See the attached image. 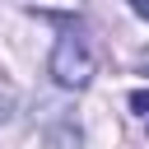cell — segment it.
<instances>
[{"mask_svg":"<svg viewBox=\"0 0 149 149\" xmlns=\"http://www.w3.org/2000/svg\"><path fill=\"white\" fill-rule=\"evenodd\" d=\"M140 70H144V74H149V51H144V56H140Z\"/></svg>","mask_w":149,"mask_h":149,"instance_id":"4","label":"cell"},{"mask_svg":"<svg viewBox=\"0 0 149 149\" xmlns=\"http://www.w3.org/2000/svg\"><path fill=\"white\" fill-rule=\"evenodd\" d=\"M51 74H56V84H65V88H84V84L93 79V51H88V42H84L79 33H61V37H56Z\"/></svg>","mask_w":149,"mask_h":149,"instance_id":"1","label":"cell"},{"mask_svg":"<svg viewBox=\"0 0 149 149\" xmlns=\"http://www.w3.org/2000/svg\"><path fill=\"white\" fill-rule=\"evenodd\" d=\"M130 112L149 126V88H135V93H130Z\"/></svg>","mask_w":149,"mask_h":149,"instance_id":"2","label":"cell"},{"mask_svg":"<svg viewBox=\"0 0 149 149\" xmlns=\"http://www.w3.org/2000/svg\"><path fill=\"white\" fill-rule=\"evenodd\" d=\"M130 9H135L140 19H149V0H130Z\"/></svg>","mask_w":149,"mask_h":149,"instance_id":"3","label":"cell"}]
</instances>
